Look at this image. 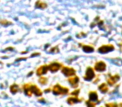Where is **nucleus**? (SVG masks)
Here are the masks:
<instances>
[{"instance_id":"1","label":"nucleus","mask_w":122,"mask_h":107,"mask_svg":"<svg viewBox=\"0 0 122 107\" xmlns=\"http://www.w3.org/2000/svg\"><path fill=\"white\" fill-rule=\"evenodd\" d=\"M24 91H25V94L27 95H29V96H30L33 93H34V95H38V96H39V95H42L41 90H39L37 86H35V85H25L24 86Z\"/></svg>"},{"instance_id":"2","label":"nucleus","mask_w":122,"mask_h":107,"mask_svg":"<svg viewBox=\"0 0 122 107\" xmlns=\"http://www.w3.org/2000/svg\"><path fill=\"white\" fill-rule=\"evenodd\" d=\"M53 92H54V95H65V94H67L69 92V90L67 88H65V87H61L60 85H57L54 87L53 89Z\"/></svg>"},{"instance_id":"3","label":"nucleus","mask_w":122,"mask_h":107,"mask_svg":"<svg viewBox=\"0 0 122 107\" xmlns=\"http://www.w3.org/2000/svg\"><path fill=\"white\" fill-rule=\"evenodd\" d=\"M62 73L66 76H72L75 74V70L72 68H69V67H64L62 69Z\"/></svg>"},{"instance_id":"4","label":"nucleus","mask_w":122,"mask_h":107,"mask_svg":"<svg viewBox=\"0 0 122 107\" xmlns=\"http://www.w3.org/2000/svg\"><path fill=\"white\" fill-rule=\"evenodd\" d=\"M114 47L112 45H105V46H102L99 49V52L102 53V54H105V53H108L110 51L113 50Z\"/></svg>"},{"instance_id":"5","label":"nucleus","mask_w":122,"mask_h":107,"mask_svg":"<svg viewBox=\"0 0 122 107\" xmlns=\"http://www.w3.org/2000/svg\"><path fill=\"white\" fill-rule=\"evenodd\" d=\"M95 77V74H94V71L91 68H88L86 70V75L85 76V80H90Z\"/></svg>"},{"instance_id":"6","label":"nucleus","mask_w":122,"mask_h":107,"mask_svg":"<svg viewBox=\"0 0 122 107\" xmlns=\"http://www.w3.org/2000/svg\"><path fill=\"white\" fill-rule=\"evenodd\" d=\"M95 69L97 70V71H104V70L106 69V65L104 62H98V63L95 64Z\"/></svg>"},{"instance_id":"7","label":"nucleus","mask_w":122,"mask_h":107,"mask_svg":"<svg viewBox=\"0 0 122 107\" xmlns=\"http://www.w3.org/2000/svg\"><path fill=\"white\" fill-rule=\"evenodd\" d=\"M60 67H61V65H59V63H53L49 66V70L52 72H55V71H58Z\"/></svg>"},{"instance_id":"8","label":"nucleus","mask_w":122,"mask_h":107,"mask_svg":"<svg viewBox=\"0 0 122 107\" xmlns=\"http://www.w3.org/2000/svg\"><path fill=\"white\" fill-rule=\"evenodd\" d=\"M48 70H49V67L46 66V65H44V66L39 67V68L38 69V70H37V75H44V74H46V72L48 71Z\"/></svg>"},{"instance_id":"9","label":"nucleus","mask_w":122,"mask_h":107,"mask_svg":"<svg viewBox=\"0 0 122 107\" xmlns=\"http://www.w3.org/2000/svg\"><path fill=\"white\" fill-rule=\"evenodd\" d=\"M119 75H115V76H110L108 79V84L110 85H113L115 83H116V81L119 80Z\"/></svg>"},{"instance_id":"10","label":"nucleus","mask_w":122,"mask_h":107,"mask_svg":"<svg viewBox=\"0 0 122 107\" xmlns=\"http://www.w3.org/2000/svg\"><path fill=\"white\" fill-rule=\"evenodd\" d=\"M35 6L37 8H39V9H45V8L47 7V4H46L45 3H43V2H41V1H39H39L36 3Z\"/></svg>"},{"instance_id":"11","label":"nucleus","mask_w":122,"mask_h":107,"mask_svg":"<svg viewBox=\"0 0 122 107\" xmlns=\"http://www.w3.org/2000/svg\"><path fill=\"white\" fill-rule=\"evenodd\" d=\"M69 82H70V84H71L72 85H74L75 86V85H77L78 84V82H79V78L78 77H74V78H71V79H70L69 80Z\"/></svg>"},{"instance_id":"12","label":"nucleus","mask_w":122,"mask_h":107,"mask_svg":"<svg viewBox=\"0 0 122 107\" xmlns=\"http://www.w3.org/2000/svg\"><path fill=\"white\" fill-rule=\"evenodd\" d=\"M10 91L12 92L13 94H16L18 91H19V86L17 85H13L10 86Z\"/></svg>"},{"instance_id":"13","label":"nucleus","mask_w":122,"mask_h":107,"mask_svg":"<svg viewBox=\"0 0 122 107\" xmlns=\"http://www.w3.org/2000/svg\"><path fill=\"white\" fill-rule=\"evenodd\" d=\"M97 98H98V96H97V94L95 93V92H91V93H90V100H91V101H95V100H97Z\"/></svg>"},{"instance_id":"14","label":"nucleus","mask_w":122,"mask_h":107,"mask_svg":"<svg viewBox=\"0 0 122 107\" xmlns=\"http://www.w3.org/2000/svg\"><path fill=\"white\" fill-rule=\"evenodd\" d=\"M99 89H100V91L103 92V93H105V92H107V90H108V87H107V85H105V84L100 85V87H99Z\"/></svg>"},{"instance_id":"15","label":"nucleus","mask_w":122,"mask_h":107,"mask_svg":"<svg viewBox=\"0 0 122 107\" xmlns=\"http://www.w3.org/2000/svg\"><path fill=\"white\" fill-rule=\"evenodd\" d=\"M83 50L86 53H90V52H93L94 49H93V47H91V46L85 45V46H83Z\"/></svg>"},{"instance_id":"16","label":"nucleus","mask_w":122,"mask_h":107,"mask_svg":"<svg viewBox=\"0 0 122 107\" xmlns=\"http://www.w3.org/2000/svg\"><path fill=\"white\" fill-rule=\"evenodd\" d=\"M80 100H78L77 98H69L68 99V103L70 104V105H73V104H75V103H78L80 102Z\"/></svg>"},{"instance_id":"17","label":"nucleus","mask_w":122,"mask_h":107,"mask_svg":"<svg viewBox=\"0 0 122 107\" xmlns=\"http://www.w3.org/2000/svg\"><path fill=\"white\" fill-rule=\"evenodd\" d=\"M0 24L1 25H4V26H8V25H10V24H12V23L9 22V21L8 20H1L0 21Z\"/></svg>"},{"instance_id":"18","label":"nucleus","mask_w":122,"mask_h":107,"mask_svg":"<svg viewBox=\"0 0 122 107\" xmlns=\"http://www.w3.org/2000/svg\"><path fill=\"white\" fill-rule=\"evenodd\" d=\"M39 81V83L42 84V85H45V84L47 83V79L46 78H40Z\"/></svg>"},{"instance_id":"19","label":"nucleus","mask_w":122,"mask_h":107,"mask_svg":"<svg viewBox=\"0 0 122 107\" xmlns=\"http://www.w3.org/2000/svg\"><path fill=\"white\" fill-rule=\"evenodd\" d=\"M107 106H117L116 104H106Z\"/></svg>"},{"instance_id":"20","label":"nucleus","mask_w":122,"mask_h":107,"mask_svg":"<svg viewBox=\"0 0 122 107\" xmlns=\"http://www.w3.org/2000/svg\"><path fill=\"white\" fill-rule=\"evenodd\" d=\"M87 105H90V106H95V104H94V103H91V102H87Z\"/></svg>"},{"instance_id":"21","label":"nucleus","mask_w":122,"mask_h":107,"mask_svg":"<svg viewBox=\"0 0 122 107\" xmlns=\"http://www.w3.org/2000/svg\"><path fill=\"white\" fill-rule=\"evenodd\" d=\"M79 92H80V90H76V91H74L73 93H72V95H78Z\"/></svg>"},{"instance_id":"22","label":"nucleus","mask_w":122,"mask_h":107,"mask_svg":"<svg viewBox=\"0 0 122 107\" xmlns=\"http://www.w3.org/2000/svg\"><path fill=\"white\" fill-rule=\"evenodd\" d=\"M53 51H56V52H58V51H59V49H58L57 48H54V49H51V52H53Z\"/></svg>"}]
</instances>
